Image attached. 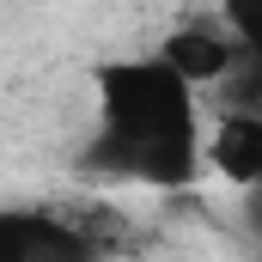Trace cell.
Wrapping results in <instances>:
<instances>
[{"instance_id": "cell-1", "label": "cell", "mask_w": 262, "mask_h": 262, "mask_svg": "<svg viewBox=\"0 0 262 262\" xmlns=\"http://www.w3.org/2000/svg\"><path fill=\"white\" fill-rule=\"evenodd\" d=\"M98 128L79 152L85 177L146 183V189H189L207 165L201 98L159 61L122 55L98 67Z\"/></svg>"}, {"instance_id": "cell-2", "label": "cell", "mask_w": 262, "mask_h": 262, "mask_svg": "<svg viewBox=\"0 0 262 262\" xmlns=\"http://www.w3.org/2000/svg\"><path fill=\"white\" fill-rule=\"evenodd\" d=\"M98 220L55 207H0V262H104Z\"/></svg>"}, {"instance_id": "cell-3", "label": "cell", "mask_w": 262, "mask_h": 262, "mask_svg": "<svg viewBox=\"0 0 262 262\" xmlns=\"http://www.w3.org/2000/svg\"><path fill=\"white\" fill-rule=\"evenodd\" d=\"M152 55L171 67L189 92H213V85L238 67V43H232V31H226L220 18H183V25L165 31V43H159Z\"/></svg>"}, {"instance_id": "cell-4", "label": "cell", "mask_w": 262, "mask_h": 262, "mask_svg": "<svg viewBox=\"0 0 262 262\" xmlns=\"http://www.w3.org/2000/svg\"><path fill=\"white\" fill-rule=\"evenodd\" d=\"M207 165L232 183V189H262V122L250 116H220L207 134Z\"/></svg>"}, {"instance_id": "cell-5", "label": "cell", "mask_w": 262, "mask_h": 262, "mask_svg": "<svg viewBox=\"0 0 262 262\" xmlns=\"http://www.w3.org/2000/svg\"><path fill=\"white\" fill-rule=\"evenodd\" d=\"M213 104H220V116H250V122H262V61L238 55V67L213 85Z\"/></svg>"}, {"instance_id": "cell-6", "label": "cell", "mask_w": 262, "mask_h": 262, "mask_svg": "<svg viewBox=\"0 0 262 262\" xmlns=\"http://www.w3.org/2000/svg\"><path fill=\"white\" fill-rule=\"evenodd\" d=\"M220 25L232 31L238 55H250V61H262V0H226Z\"/></svg>"}, {"instance_id": "cell-7", "label": "cell", "mask_w": 262, "mask_h": 262, "mask_svg": "<svg viewBox=\"0 0 262 262\" xmlns=\"http://www.w3.org/2000/svg\"><path fill=\"white\" fill-rule=\"evenodd\" d=\"M244 232L262 244V189H250V195H244Z\"/></svg>"}]
</instances>
